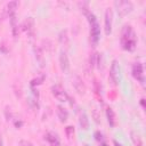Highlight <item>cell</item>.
<instances>
[{"label": "cell", "mask_w": 146, "mask_h": 146, "mask_svg": "<svg viewBox=\"0 0 146 146\" xmlns=\"http://www.w3.org/2000/svg\"><path fill=\"white\" fill-rule=\"evenodd\" d=\"M120 40H121V46L124 50H128V51L135 50L136 44H137V36L131 26H129V25L123 26V29L121 31Z\"/></svg>", "instance_id": "obj_1"}, {"label": "cell", "mask_w": 146, "mask_h": 146, "mask_svg": "<svg viewBox=\"0 0 146 146\" xmlns=\"http://www.w3.org/2000/svg\"><path fill=\"white\" fill-rule=\"evenodd\" d=\"M87 17H88V22L90 24V38H91V42L94 44H96L99 40V36H100V27H99V24L97 22V18L96 16L88 11L87 14Z\"/></svg>", "instance_id": "obj_2"}, {"label": "cell", "mask_w": 146, "mask_h": 146, "mask_svg": "<svg viewBox=\"0 0 146 146\" xmlns=\"http://www.w3.org/2000/svg\"><path fill=\"white\" fill-rule=\"evenodd\" d=\"M114 6L116 8L117 15L121 16V17L127 16L133 9L132 3L130 1H127V0H116V1H114Z\"/></svg>", "instance_id": "obj_3"}, {"label": "cell", "mask_w": 146, "mask_h": 146, "mask_svg": "<svg viewBox=\"0 0 146 146\" xmlns=\"http://www.w3.org/2000/svg\"><path fill=\"white\" fill-rule=\"evenodd\" d=\"M131 73H132V76H133L137 81H139L141 84H144L145 78H144V70H143L141 63H136V64H133V65H132Z\"/></svg>", "instance_id": "obj_4"}, {"label": "cell", "mask_w": 146, "mask_h": 146, "mask_svg": "<svg viewBox=\"0 0 146 146\" xmlns=\"http://www.w3.org/2000/svg\"><path fill=\"white\" fill-rule=\"evenodd\" d=\"M51 94L59 102H67V99H68V96H67L66 91L59 86H52L51 87Z\"/></svg>", "instance_id": "obj_5"}, {"label": "cell", "mask_w": 146, "mask_h": 146, "mask_svg": "<svg viewBox=\"0 0 146 146\" xmlns=\"http://www.w3.org/2000/svg\"><path fill=\"white\" fill-rule=\"evenodd\" d=\"M112 21H113V14L110 8L105 10V16H104V29H105V34L110 35L112 32Z\"/></svg>", "instance_id": "obj_6"}, {"label": "cell", "mask_w": 146, "mask_h": 146, "mask_svg": "<svg viewBox=\"0 0 146 146\" xmlns=\"http://www.w3.org/2000/svg\"><path fill=\"white\" fill-rule=\"evenodd\" d=\"M110 76H111V79H112V81L114 83H119V81H120V65H119L117 60H113L112 62Z\"/></svg>", "instance_id": "obj_7"}, {"label": "cell", "mask_w": 146, "mask_h": 146, "mask_svg": "<svg viewBox=\"0 0 146 146\" xmlns=\"http://www.w3.org/2000/svg\"><path fill=\"white\" fill-rule=\"evenodd\" d=\"M59 66L64 73H67L70 70V60L64 50H60L59 52Z\"/></svg>", "instance_id": "obj_8"}, {"label": "cell", "mask_w": 146, "mask_h": 146, "mask_svg": "<svg viewBox=\"0 0 146 146\" xmlns=\"http://www.w3.org/2000/svg\"><path fill=\"white\" fill-rule=\"evenodd\" d=\"M73 87L75 89V91L80 95H84L86 92V86L82 81V79L79 76V75H74L73 78Z\"/></svg>", "instance_id": "obj_9"}, {"label": "cell", "mask_w": 146, "mask_h": 146, "mask_svg": "<svg viewBox=\"0 0 146 146\" xmlns=\"http://www.w3.org/2000/svg\"><path fill=\"white\" fill-rule=\"evenodd\" d=\"M23 30L27 33V35L33 36L34 34V19L32 17H29L23 23Z\"/></svg>", "instance_id": "obj_10"}, {"label": "cell", "mask_w": 146, "mask_h": 146, "mask_svg": "<svg viewBox=\"0 0 146 146\" xmlns=\"http://www.w3.org/2000/svg\"><path fill=\"white\" fill-rule=\"evenodd\" d=\"M17 2L16 1H10L9 3H7V6L5 7V11H6V15L9 16V18L11 16L15 15V11H16V8H17Z\"/></svg>", "instance_id": "obj_11"}, {"label": "cell", "mask_w": 146, "mask_h": 146, "mask_svg": "<svg viewBox=\"0 0 146 146\" xmlns=\"http://www.w3.org/2000/svg\"><path fill=\"white\" fill-rule=\"evenodd\" d=\"M79 124H80L81 129H83V130H88V128H89V119H88V116H87V114L84 112H81L80 113Z\"/></svg>", "instance_id": "obj_12"}, {"label": "cell", "mask_w": 146, "mask_h": 146, "mask_svg": "<svg viewBox=\"0 0 146 146\" xmlns=\"http://www.w3.org/2000/svg\"><path fill=\"white\" fill-rule=\"evenodd\" d=\"M44 138L47 139V141L50 143L51 146H59V139H58L57 135H55L54 132H48L44 136Z\"/></svg>", "instance_id": "obj_13"}, {"label": "cell", "mask_w": 146, "mask_h": 146, "mask_svg": "<svg viewBox=\"0 0 146 146\" xmlns=\"http://www.w3.org/2000/svg\"><path fill=\"white\" fill-rule=\"evenodd\" d=\"M57 115H58V117H59V120H60L62 122H65V121L67 120V117H68L67 111H66L63 106H60V105L57 106Z\"/></svg>", "instance_id": "obj_14"}, {"label": "cell", "mask_w": 146, "mask_h": 146, "mask_svg": "<svg viewBox=\"0 0 146 146\" xmlns=\"http://www.w3.org/2000/svg\"><path fill=\"white\" fill-rule=\"evenodd\" d=\"M106 116H107V121L110 123L111 127H114L115 125V115H114V112L111 107H107L106 108Z\"/></svg>", "instance_id": "obj_15"}, {"label": "cell", "mask_w": 146, "mask_h": 146, "mask_svg": "<svg viewBox=\"0 0 146 146\" xmlns=\"http://www.w3.org/2000/svg\"><path fill=\"white\" fill-rule=\"evenodd\" d=\"M10 24H11V31H13V35L15 38L18 36V24H17V19L16 16H11L10 17Z\"/></svg>", "instance_id": "obj_16"}, {"label": "cell", "mask_w": 146, "mask_h": 146, "mask_svg": "<svg viewBox=\"0 0 146 146\" xmlns=\"http://www.w3.org/2000/svg\"><path fill=\"white\" fill-rule=\"evenodd\" d=\"M34 52H35V58H36V60L40 63L41 66H43L44 59H43V55H42L41 48H40V47H34Z\"/></svg>", "instance_id": "obj_17"}, {"label": "cell", "mask_w": 146, "mask_h": 146, "mask_svg": "<svg viewBox=\"0 0 146 146\" xmlns=\"http://www.w3.org/2000/svg\"><path fill=\"white\" fill-rule=\"evenodd\" d=\"M58 39H59V42L64 46H67L68 44V36H67V31L66 30H63L60 31L59 35H58Z\"/></svg>", "instance_id": "obj_18"}, {"label": "cell", "mask_w": 146, "mask_h": 146, "mask_svg": "<svg viewBox=\"0 0 146 146\" xmlns=\"http://www.w3.org/2000/svg\"><path fill=\"white\" fill-rule=\"evenodd\" d=\"M131 139L133 141V144L136 146H143V141H141V138L139 137V135H137L136 132H131Z\"/></svg>", "instance_id": "obj_19"}, {"label": "cell", "mask_w": 146, "mask_h": 146, "mask_svg": "<svg viewBox=\"0 0 146 146\" xmlns=\"http://www.w3.org/2000/svg\"><path fill=\"white\" fill-rule=\"evenodd\" d=\"M95 138H96L97 141L104 143V137H103V135H102L99 131H96V132H95Z\"/></svg>", "instance_id": "obj_20"}, {"label": "cell", "mask_w": 146, "mask_h": 146, "mask_svg": "<svg viewBox=\"0 0 146 146\" xmlns=\"http://www.w3.org/2000/svg\"><path fill=\"white\" fill-rule=\"evenodd\" d=\"M73 133H74V129H73L72 127H67V128H66V135H67V137L71 138V137L73 136Z\"/></svg>", "instance_id": "obj_21"}, {"label": "cell", "mask_w": 146, "mask_h": 146, "mask_svg": "<svg viewBox=\"0 0 146 146\" xmlns=\"http://www.w3.org/2000/svg\"><path fill=\"white\" fill-rule=\"evenodd\" d=\"M19 146H33L32 143L27 141V140H21L19 141Z\"/></svg>", "instance_id": "obj_22"}, {"label": "cell", "mask_w": 146, "mask_h": 146, "mask_svg": "<svg viewBox=\"0 0 146 146\" xmlns=\"http://www.w3.org/2000/svg\"><path fill=\"white\" fill-rule=\"evenodd\" d=\"M42 80H43V78H41V79H36V80H32L31 84H32V86H35V84H40Z\"/></svg>", "instance_id": "obj_23"}, {"label": "cell", "mask_w": 146, "mask_h": 146, "mask_svg": "<svg viewBox=\"0 0 146 146\" xmlns=\"http://www.w3.org/2000/svg\"><path fill=\"white\" fill-rule=\"evenodd\" d=\"M113 144H114V146H122V145H121L120 143H117L116 140H114V141H113Z\"/></svg>", "instance_id": "obj_24"}, {"label": "cell", "mask_w": 146, "mask_h": 146, "mask_svg": "<svg viewBox=\"0 0 146 146\" xmlns=\"http://www.w3.org/2000/svg\"><path fill=\"white\" fill-rule=\"evenodd\" d=\"M0 146H2V140H1V137H0Z\"/></svg>", "instance_id": "obj_25"}]
</instances>
